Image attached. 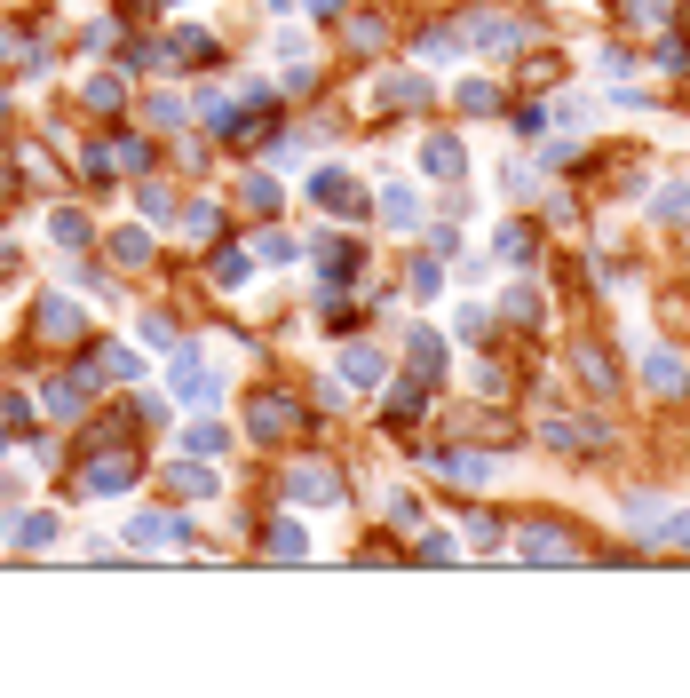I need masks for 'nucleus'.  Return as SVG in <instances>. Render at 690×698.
<instances>
[{
    "instance_id": "c85d7f7f",
    "label": "nucleus",
    "mask_w": 690,
    "mask_h": 698,
    "mask_svg": "<svg viewBox=\"0 0 690 698\" xmlns=\"http://www.w3.org/2000/svg\"><path fill=\"white\" fill-rule=\"evenodd\" d=\"M104 373H112V381H135V373H143V357H135V349H104Z\"/></svg>"
},
{
    "instance_id": "9d476101",
    "label": "nucleus",
    "mask_w": 690,
    "mask_h": 698,
    "mask_svg": "<svg viewBox=\"0 0 690 698\" xmlns=\"http://www.w3.org/2000/svg\"><path fill=\"white\" fill-rule=\"evenodd\" d=\"M40 334L48 342H72L80 334V302H40Z\"/></svg>"
},
{
    "instance_id": "b1692460",
    "label": "nucleus",
    "mask_w": 690,
    "mask_h": 698,
    "mask_svg": "<svg viewBox=\"0 0 690 698\" xmlns=\"http://www.w3.org/2000/svg\"><path fill=\"white\" fill-rule=\"evenodd\" d=\"M175 484H183V492H215V468L207 461H175Z\"/></svg>"
},
{
    "instance_id": "6e6552de",
    "label": "nucleus",
    "mask_w": 690,
    "mask_h": 698,
    "mask_svg": "<svg viewBox=\"0 0 690 698\" xmlns=\"http://www.w3.org/2000/svg\"><path fill=\"white\" fill-rule=\"evenodd\" d=\"M294 500H302V508H310V500H318V508H334V500H342L334 468H294Z\"/></svg>"
},
{
    "instance_id": "f704fd0d",
    "label": "nucleus",
    "mask_w": 690,
    "mask_h": 698,
    "mask_svg": "<svg viewBox=\"0 0 690 698\" xmlns=\"http://www.w3.org/2000/svg\"><path fill=\"white\" fill-rule=\"evenodd\" d=\"M334 8H342V0H310V16H334Z\"/></svg>"
},
{
    "instance_id": "39448f33",
    "label": "nucleus",
    "mask_w": 690,
    "mask_h": 698,
    "mask_svg": "<svg viewBox=\"0 0 690 698\" xmlns=\"http://www.w3.org/2000/svg\"><path fill=\"white\" fill-rule=\"evenodd\" d=\"M643 381H651V389H659V397H683V381H690V365H683V357H675V349H651V357H643Z\"/></svg>"
},
{
    "instance_id": "4468645a",
    "label": "nucleus",
    "mask_w": 690,
    "mask_h": 698,
    "mask_svg": "<svg viewBox=\"0 0 690 698\" xmlns=\"http://www.w3.org/2000/svg\"><path fill=\"white\" fill-rule=\"evenodd\" d=\"M381 223H389V231H413V223H421V199H413V191H381Z\"/></svg>"
},
{
    "instance_id": "cd10ccee",
    "label": "nucleus",
    "mask_w": 690,
    "mask_h": 698,
    "mask_svg": "<svg viewBox=\"0 0 690 698\" xmlns=\"http://www.w3.org/2000/svg\"><path fill=\"white\" fill-rule=\"evenodd\" d=\"M246 262L254 254H215V286H246Z\"/></svg>"
},
{
    "instance_id": "1a4fd4ad",
    "label": "nucleus",
    "mask_w": 690,
    "mask_h": 698,
    "mask_svg": "<svg viewBox=\"0 0 690 698\" xmlns=\"http://www.w3.org/2000/svg\"><path fill=\"white\" fill-rule=\"evenodd\" d=\"M127 476H135V461H119V453H104V461H88V492H127Z\"/></svg>"
},
{
    "instance_id": "4be33fe9",
    "label": "nucleus",
    "mask_w": 690,
    "mask_h": 698,
    "mask_svg": "<svg viewBox=\"0 0 690 698\" xmlns=\"http://www.w3.org/2000/svg\"><path fill=\"white\" fill-rule=\"evenodd\" d=\"M16 540H24V548H48V540H56V516H16Z\"/></svg>"
},
{
    "instance_id": "7c9ffc66",
    "label": "nucleus",
    "mask_w": 690,
    "mask_h": 698,
    "mask_svg": "<svg viewBox=\"0 0 690 698\" xmlns=\"http://www.w3.org/2000/svg\"><path fill=\"white\" fill-rule=\"evenodd\" d=\"M135 199H143V215H151V223H167V215H175V199H167V191H159V183H143V191H135Z\"/></svg>"
},
{
    "instance_id": "f03ea898",
    "label": "nucleus",
    "mask_w": 690,
    "mask_h": 698,
    "mask_svg": "<svg viewBox=\"0 0 690 698\" xmlns=\"http://www.w3.org/2000/svg\"><path fill=\"white\" fill-rule=\"evenodd\" d=\"M127 540H135V548H183V540H191V524H183V516H167V508H151V516H127Z\"/></svg>"
},
{
    "instance_id": "2f4dec72",
    "label": "nucleus",
    "mask_w": 690,
    "mask_h": 698,
    "mask_svg": "<svg viewBox=\"0 0 690 698\" xmlns=\"http://www.w3.org/2000/svg\"><path fill=\"white\" fill-rule=\"evenodd\" d=\"M500 310H508V318H540V294H532V286H508V302H500Z\"/></svg>"
},
{
    "instance_id": "dca6fc26",
    "label": "nucleus",
    "mask_w": 690,
    "mask_h": 698,
    "mask_svg": "<svg viewBox=\"0 0 690 698\" xmlns=\"http://www.w3.org/2000/svg\"><path fill=\"white\" fill-rule=\"evenodd\" d=\"M342 373L357 381V389H373V381H381V349H349V357H342Z\"/></svg>"
},
{
    "instance_id": "393cba45",
    "label": "nucleus",
    "mask_w": 690,
    "mask_h": 698,
    "mask_svg": "<svg viewBox=\"0 0 690 698\" xmlns=\"http://www.w3.org/2000/svg\"><path fill=\"white\" fill-rule=\"evenodd\" d=\"M112 254L135 270V262H151V238H143V231H119V238H112Z\"/></svg>"
},
{
    "instance_id": "f257e3e1",
    "label": "nucleus",
    "mask_w": 690,
    "mask_h": 698,
    "mask_svg": "<svg viewBox=\"0 0 690 698\" xmlns=\"http://www.w3.org/2000/svg\"><path fill=\"white\" fill-rule=\"evenodd\" d=\"M175 397H183V405H199V413H207V405H215V397H223V373H215V365H199V357H191V349H183V357H175Z\"/></svg>"
},
{
    "instance_id": "aec40b11",
    "label": "nucleus",
    "mask_w": 690,
    "mask_h": 698,
    "mask_svg": "<svg viewBox=\"0 0 690 698\" xmlns=\"http://www.w3.org/2000/svg\"><path fill=\"white\" fill-rule=\"evenodd\" d=\"M254 262H262V270H278V262H294V238L262 231V238H254Z\"/></svg>"
},
{
    "instance_id": "2eb2a0df",
    "label": "nucleus",
    "mask_w": 690,
    "mask_h": 698,
    "mask_svg": "<svg viewBox=\"0 0 690 698\" xmlns=\"http://www.w3.org/2000/svg\"><path fill=\"white\" fill-rule=\"evenodd\" d=\"M659 524H667V500H651V492L627 500V532H659Z\"/></svg>"
},
{
    "instance_id": "6ab92c4d",
    "label": "nucleus",
    "mask_w": 690,
    "mask_h": 698,
    "mask_svg": "<svg viewBox=\"0 0 690 698\" xmlns=\"http://www.w3.org/2000/svg\"><path fill=\"white\" fill-rule=\"evenodd\" d=\"M183 453H191V461H215V453H223V429H215V421H199V429L183 437Z\"/></svg>"
},
{
    "instance_id": "412c9836",
    "label": "nucleus",
    "mask_w": 690,
    "mask_h": 698,
    "mask_svg": "<svg viewBox=\"0 0 690 698\" xmlns=\"http://www.w3.org/2000/svg\"><path fill=\"white\" fill-rule=\"evenodd\" d=\"M413 365H421V373H445V342H437V334H429V326H421V334H413Z\"/></svg>"
},
{
    "instance_id": "f3484780",
    "label": "nucleus",
    "mask_w": 690,
    "mask_h": 698,
    "mask_svg": "<svg viewBox=\"0 0 690 698\" xmlns=\"http://www.w3.org/2000/svg\"><path fill=\"white\" fill-rule=\"evenodd\" d=\"M421 167H429V175H460V143H453V135H437V143L421 151Z\"/></svg>"
},
{
    "instance_id": "bb28decb",
    "label": "nucleus",
    "mask_w": 690,
    "mask_h": 698,
    "mask_svg": "<svg viewBox=\"0 0 690 698\" xmlns=\"http://www.w3.org/2000/svg\"><path fill=\"white\" fill-rule=\"evenodd\" d=\"M302 548H310L302 524H278V532H270V556H302Z\"/></svg>"
},
{
    "instance_id": "a211bd4d",
    "label": "nucleus",
    "mask_w": 690,
    "mask_h": 698,
    "mask_svg": "<svg viewBox=\"0 0 690 698\" xmlns=\"http://www.w3.org/2000/svg\"><path fill=\"white\" fill-rule=\"evenodd\" d=\"M238 199H246L254 215H270V207H278V183H270V175H246V183H238Z\"/></svg>"
},
{
    "instance_id": "ddd939ff",
    "label": "nucleus",
    "mask_w": 690,
    "mask_h": 698,
    "mask_svg": "<svg viewBox=\"0 0 690 698\" xmlns=\"http://www.w3.org/2000/svg\"><path fill=\"white\" fill-rule=\"evenodd\" d=\"M460 32H468L476 48H508V40H516V24H508V16H468Z\"/></svg>"
},
{
    "instance_id": "a878e982",
    "label": "nucleus",
    "mask_w": 690,
    "mask_h": 698,
    "mask_svg": "<svg viewBox=\"0 0 690 698\" xmlns=\"http://www.w3.org/2000/svg\"><path fill=\"white\" fill-rule=\"evenodd\" d=\"M659 215H667V223H690V183H667V191H659Z\"/></svg>"
},
{
    "instance_id": "0eeeda50",
    "label": "nucleus",
    "mask_w": 690,
    "mask_h": 698,
    "mask_svg": "<svg viewBox=\"0 0 690 698\" xmlns=\"http://www.w3.org/2000/svg\"><path fill=\"white\" fill-rule=\"evenodd\" d=\"M40 405H48V413H64V421H72V413H88V373L48 381V389H40Z\"/></svg>"
},
{
    "instance_id": "5701e85b",
    "label": "nucleus",
    "mask_w": 690,
    "mask_h": 698,
    "mask_svg": "<svg viewBox=\"0 0 690 698\" xmlns=\"http://www.w3.org/2000/svg\"><path fill=\"white\" fill-rule=\"evenodd\" d=\"M492 254H500V262H524V254H532V231H508V223H500V238H492Z\"/></svg>"
},
{
    "instance_id": "473e14b6",
    "label": "nucleus",
    "mask_w": 690,
    "mask_h": 698,
    "mask_svg": "<svg viewBox=\"0 0 690 698\" xmlns=\"http://www.w3.org/2000/svg\"><path fill=\"white\" fill-rule=\"evenodd\" d=\"M183 231H191V238H215V207H183Z\"/></svg>"
},
{
    "instance_id": "9b49d317",
    "label": "nucleus",
    "mask_w": 690,
    "mask_h": 698,
    "mask_svg": "<svg viewBox=\"0 0 690 698\" xmlns=\"http://www.w3.org/2000/svg\"><path fill=\"white\" fill-rule=\"evenodd\" d=\"M246 429H254V437H286V429H294V405H278V397H262V405L246 413Z\"/></svg>"
},
{
    "instance_id": "20e7f679",
    "label": "nucleus",
    "mask_w": 690,
    "mask_h": 698,
    "mask_svg": "<svg viewBox=\"0 0 690 698\" xmlns=\"http://www.w3.org/2000/svg\"><path fill=\"white\" fill-rule=\"evenodd\" d=\"M524 556H532V564H572L579 548H572V532H556V524H532V532H524Z\"/></svg>"
},
{
    "instance_id": "72a5a7b5",
    "label": "nucleus",
    "mask_w": 690,
    "mask_h": 698,
    "mask_svg": "<svg viewBox=\"0 0 690 698\" xmlns=\"http://www.w3.org/2000/svg\"><path fill=\"white\" fill-rule=\"evenodd\" d=\"M659 532H667L675 548H690V508H667V524H659Z\"/></svg>"
},
{
    "instance_id": "f8f14e48",
    "label": "nucleus",
    "mask_w": 690,
    "mask_h": 698,
    "mask_svg": "<svg viewBox=\"0 0 690 698\" xmlns=\"http://www.w3.org/2000/svg\"><path fill=\"white\" fill-rule=\"evenodd\" d=\"M540 437H548L556 453H572V445H603V429H595V421H548Z\"/></svg>"
},
{
    "instance_id": "c756f323",
    "label": "nucleus",
    "mask_w": 690,
    "mask_h": 698,
    "mask_svg": "<svg viewBox=\"0 0 690 698\" xmlns=\"http://www.w3.org/2000/svg\"><path fill=\"white\" fill-rule=\"evenodd\" d=\"M48 238H56V246H80V238H88V215H56Z\"/></svg>"
},
{
    "instance_id": "423d86ee",
    "label": "nucleus",
    "mask_w": 690,
    "mask_h": 698,
    "mask_svg": "<svg viewBox=\"0 0 690 698\" xmlns=\"http://www.w3.org/2000/svg\"><path fill=\"white\" fill-rule=\"evenodd\" d=\"M429 468H437V476H453V484H492V476H500L484 453H429Z\"/></svg>"
},
{
    "instance_id": "7ed1b4c3",
    "label": "nucleus",
    "mask_w": 690,
    "mask_h": 698,
    "mask_svg": "<svg viewBox=\"0 0 690 698\" xmlns=\"http://www.w3.org/2000/svg\"><path fill=\"white\" fill-rule=\"evenodd\" d=\"M310 199L326 207V215H357L365 199H357V183H349L342 167H326V175H310Z\"/></svg>"
}]
</instances>
